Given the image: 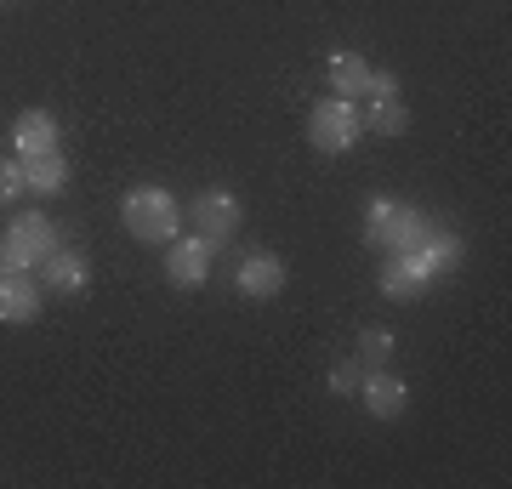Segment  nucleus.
I'll return each instance as SVG.
<instances>
[{"instance_id":"nucleus-1","label":"nucleus","mask_w":512,"mask_h":489,"mask_svg":"<svg viewBox=\"0 0 512 489\" xmlns=\"http://www.w3.org/2000/svg\"><path fill=\"white\" fill-rule=\"evenodd\" d=\"M120 222H126V234L137 245H171V239L183 234V205L160 182H137L120 200Z\"/></svg>"},{"instance_id":"nucleus-2","label":"nucleus","mask_w":512,"mask_h":489,"mask_svg":"<svg viewBox=\"0 0 512 489\" xmlns=\"http://www.w3.org/2000/svg\"><path fill=\"white\" fill-rule=\"evenodd\" d=\"M57 245H63V228H57L46 211H23V217H12V228L0 234V262H6V268L35 273Z\"/></svg>"},{"instance_id":"nucleus-3","label":"nucleus","mask_w":512,"mask_h":489,"mask_svg":"<svg viewBox=\"0 0 512 489\" xmlns=\"http://www.w3.org/2000/svg\"><path fill=\"white\" fill-rule=\"evenodd\" d=\"M427 228H433V217H421V211H410V205L399 200H370L365 211V245H376V251H416L421 239H427Z\"/></svg>"},{"instance_id":"nucleus-4","label":"nucleus","mask_w":512,"mask_h":489,"mask_svg":"<svg viewBox=\"0 0 512 489\" xmlns=\"http://www.w3.org/2000/svg\"><path fill=\"white\" fill-rule=\"evenodd\" d=\"M359 137H365V126H359V103H348V97H325V103H313L308 143L319 148V154H348Z\"/></svg>"},{"instance_id":"nucleus-5","label":"nucleus","mask_w":512,"mask_h":489,"mask_svg":"<svg viewBox=\"0 0 512 489\" xmlns=\"http://www.w3.org/2000/svg\"><path fill=\"white\" fill-rule=\"evenodd\" d=\"M433 279H439V268H433V256L416 245V251H393L387 256V268L376 273V290H382L387 302H416Z\"/></svg>"},{"instance_id":"nucleus-6","label":"nucleus","mask_w":512,"mask_h":489,"mask_svg":"<svg viewBox=\"0 0 512 489\" xmlns=\"http://www.w3.org/2000/svg\"><path fill=\"white\" fill-rule=\"evenodd\" d=\"M188 222H194V234L211 239V245L222 251V245L239 234L245 211H239V200L228 194V188H205V194H194V205H188Z\"/></svg>"},{"instance_id":"nucleus-7","label":"nucleus","mask_w":512,"mask_h":489,"mask_svg":"<svg viewBox=\"0 0 512 489\" xmlns=\"http://www.w3.org/2000/svg\"><path fill=\"white\" fill-rule=\"evenodd\" d=\"M211 256H217V245L200 234H177L171 245H165V279L177 290H200L205 279H211Z\"/></svg>"},{"instance_id":"nucleus-8","label":"nucleus","mask_w":512,"mask_h":489,"mask_svg":"<svg viewBox=\"0 0 512 489\" xmlns=\"http://www.w3.org/2000/svg\"><path fill=\"white\" fill-rule=\"evenodd\" d=\"M40 279L23 268H6L0 262V325H35L40 319Z\"/></svg>"},{"instance_id":"nucleus-9","label":"nucleus","mask_w":512,"mask_h":489,"mask_svg":"<svg viewBox=\"0 0 512 489\" xmlns=\"http://www.w3.org/2000/svg\"><path fill=\"white\" fill-rule=\"evenodd\" d=\"M353 399H365V410L376 421H399L410 410V387H404L387 364H365V381H359V393Z\"/></svg>"},{"instance_id":"nucleus-10","label":"nucleus","mask_w":512,"mask_h":489,"mask_svg":"<svg viewBox=\"0 0 512 489\" xmlns=\"http://www.w3.org/2000/svg\"><path fill=\"white\" fill-rule=\"evenodd\" d=\"M35 279H40L46 296H80V290L92 285V262L80 251H69V245H57V251L35 268Z\"/></svg>"},{"instance_id":"nucleus-11","label":"nucleus","mask_w":512,"mask_h":489,"mask_svg":"<svg viewBox=\"0 0 512 489\" xmlns=\"http://www.w3.org/2000/svg\"><path fill=\"white\" fill-rule=\"evenodd\" d=\"M234 285H239V296L268 302V296H279V290H285V262H279V256H268V251H251L234 268Z\"/></svg>"},{"instance_id":"nucleus-12","label":"nucleus","mask_w":512,"mask_h":489,"mask_svg":"<svg viewBox=\"0 0 512 489\" xmlns=\"http://www.w3.org/2000/svg\"><path fill=\"white\" fill-rule=\"evenodd\" d=\"M46 148H57V114L52 109H23L18 120H12V154L29 160V154H46Z\"/></svg>"},{"instance_id":"nucleus-13","label":"nucleus","mask_w":512,"mask_h":489,"mask_svg":"<svg viewBox=\"0 0 512 489\" xmlns=\"http://www.w3.org/2000/svg\"><path fill=\"white\" fill-rule=\"evenodd\" d=\"M23 188L40 194V200H52L69 188V160H63V148H46V154H29L23 160Z\"/></svg>"},{"instance_id":"nucleus-14","label":"nucleus","mask_w":512,"mask_h":489,"mask_svg":"<svg viewBox=\"0 0 512 489\" xmlns=\"http://www.w3.org/2000/svg\"><path fill=\"white\" fill-rule=\"evenodd\" d=\"M359 126H365V137H399V131L410 126V109H404L399 97H365Z\"/></svg>"},{"instance_id":"nucleus-15","label":"nucleus","mask_w":512,"mask_h":489,"mask_svg":"<svg viewBox=\"0 0 512 489\" xmlns=\"http://www.w3.org/2000/svg\"><path fill=\"white\" fill-rule=\"evenodd\" d=\"M365 86H370V63L359 52H336V57H330V91H336V97L359 103Z\"/></svg>"},{"instance_id":"nucleus-16","label":"nucleus","mask_w":512,"mask_h":489,"mask_svg":"<svg viewBox=\"0 0 512 489\" xmlns=\"http://www.w3.org/2000/svg\"><path fill=\"white\" fill-rule=\"evenodd\" d=\"M359 364H393V330L370 325L365 336H359Z\"/></svg>"},{"instance_id":"nucleus-17","label":"nucleus","mask_w":512,"mask_h":489,"mask_svg":"<svg viewBox=\"0 0 512 489\" xmlns=\"http://www.w3.org/2000/svg\"><path fill=\"white\" fill-rule=\"evenodd\" d=\"M359 381H365V364H359V359H336V364H330V393L353 399V393H359Z\"/></svg>"},{"instance_id":"nucleus-18","label":"nucleus","mask_w":512,"mask_h":489,"mask_svg":"<svg viewBox=\"0 0 512 489\" xmlns=\"http://www.w3.org/2000/svg\"><path fill=\"white\" fill-rule=\"evenodd\" d=\"M18 194H23V160L6 154V160H0V205H12Z\"/></svg>"},{"instance_id":"nucleus-19","label":"nucleus","mask_w":512,"mask_h":489,"mask_svg":"<svg viewBox=\"0 0 512 489\" xmlns=\"http://www.w3.org/2000/svg\"><path fill=\"white\" fill-rule=\"evenodd\" d=\"M365 97H399V74H393V69H370Z\"/></svg>"},{"instance_id":"nucleus-20","label":"nucleus","mask_w":512,"mask_h":489,"mask_svg":"<svg viewBox=\"0 0 512 489\" xmlns=\"http://www.w3.org/2000/svg\"><path fill=\"white\" fill-rule=\"evenodd\" d=\"M0 6H6V0H0Z\"/></svg>"}]
</instances>
